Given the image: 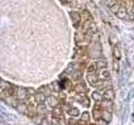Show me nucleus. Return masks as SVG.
I'll list each match as a JSON object with an SVG mask.
<instances>
[{
	"mask_svg": "<svg viewBox=\"0 0 134 125\" xmlns=\"http://www.w3.org/2000/svg\"><path fill=\"white\" fill-rule=\"evenodd\" d=\"M103 95H104V100H112L113 101V99H114V91H113V88L105 90Z\"/></svg>",
	"mask_w": 134,
	"mask_h": 125,
	"instance_id": "obj_5",
	"label": "nucleus"
},
{
	"mask_svg": "<svg viewBox=\"0 0 134 125\" xmlns=\"http://www.w3.org/2000/svg\"><path fill=\"white\" fill-rule=\"evenodd\" d=\"M112 50H113V58L116 59V62L121 58V51H120V49H118V46L117 45H113L112 46Z\"/></svg>",
	"mask_w": 134,
	"mask_h": 125,
	"instance_id": "obj_6",
	"label": "nucleus"
},
{
	"mask_svg": "<svg viewBox=\"0 0 134 125\" xmlns=\"http://www.w3.org/2000/svg\"><path fill=\"white\" fill-rule=\"evenodd\" d=\"M103 120H105V121L109 124V122H110V120H112V112H109V111L104 109V112H103Z\"/></svg>",
	"mask_w": 134,
	"mask_h": 125,
	"instance_id": "obj_7",
	"label": "nucleus"
},
{
	"mask_svg": "<svg viewBox=\"0 0 134 125\" xmlns=\"http://www.w3.org/2000/svg\"><path fill=\"white\" fill-rule=\"evenodd\" d=\"M70 19H71V23H72V26L75 30H79L80 26H82V23H83V16L80 12L78 11H71L70 12Z\"/></svg>",
	"mask_w": 134,
	"mask_h": 125,
	"instance_id": "obj_1",
	"label": "nucleus"
},
{
	"mask_svg": "<svg viewBox=\"0 0 134 125\" xmlns=\"http://www.w3.org/2000/svg\"><path fill=\"white\" fill-rule=\"evenodd\" d=\"M104 92H101V91H93L92 92V95H91V97L93 99V101L95 103H101L103 100H104V95H103Z\"/></svg>",
	"mask_w": 134,
	"mask_h": 125,
	"instance_id": "obj_4",
	"label": "nucleus"
},
{
	"mask_svg": "<svg viewBox=\"0 0 134 125\" xmlns=\"http://www.w3.org/2000/svg\"><path fill=\"white\" fill-rule=\"evenodd\" d=\"M16 109L21 113V115H25V116H29V112H30V109H29V107H28V104L25 103V101H20L19 104H17V107H16Z\"/></svg>",
	"mask_w": 134,
	"mask_h": 125,
	"instance_id": "obj_2",
	"label": "nucleus"
},
{
	"mask_svg": "<svg viewBox=\"0 0 134 125\" xmlns=\"http://www.w3.org/2000/svg\"><path fill=\"white\" fill-rule=\"evenodd\" d=\"M97 74H99L100 80H109L110 79V74H109L108 69H100V70H97Z\"/></svg>",
	"mask_w": 134,
	"mask_h": 125,
	"instance_id": "obj_3",
	"label": "nucleus"
}]
</instances>
